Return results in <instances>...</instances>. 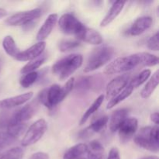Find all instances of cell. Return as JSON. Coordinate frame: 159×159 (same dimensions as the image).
Listing matches in <instances>:
<instances>
[{
  "label": "cell",
  "mask_w": 159,
  "mask_h": 159,
  "mask_svg": "<svg viewBox=\"0 0 159 159\" xmlns=\"http://www.w3.org/2000/svg\"><path fill=\"white\" fill-rule=\"evenodd\" d=\"M75 85V79L71 78L63 87L53 85L50 88L45 89L39 94L40 102L48 108L51 109L60 103L71 93Z\"/></svg>",
  "instance_id": "6da1fadb"
},
{
  "label": "cell",
  "mask_w": 159,
  "mask_h": 159,
  "mask_svg": "<svg viewBox=\"0 0 159 159\" xmlns=\"http://www.w3.org/2000/svg\"><path fill=\"white\" fill-rule=\"evenodd\" d=\"M63 159H104V148L97 141L78 144L65 152Z\"/></svg>",
  "instance_id": "7a4b0ae2"
},
{
  "label": "cell",
  "mask_w": 159,
  "mask_h": 159,
  "mask_svg": "<svg viewBox=\"0 0 159 159\" xmlns=\"http://www.w3.org/2000/svg\"><path fill=\"white\" fill-rule=\"evenodd\" d=\"M82 62L83 57L81 54H70L56 62L52 67V71L59 79L65 80L82 66Z\"/></svg>",
  "instance_id": "3957f363"
},
{
  "label": "cell",
  "mask_w": 159,
  "mask_h": 159,
  "mask_svg": "<svg viewBox=\"0 0 159 159\" xmlns=\"http://www.w3.org/2000/svg\"><path fill=\"white\" fill-rule=\"evenodd\" d=\"M115 54L114 48L110 46L100 47L95 49L89 57L84 68L85 72H90L101 68L110 61Z\"/></svg>",
  "instance_id": "277c9868"
},
{
  "label": "cell",
  "mask_w": 159,
  "mask_h": 159,
  "mask_svg": "<svg viewBox=\"0 0 159 159\" xmlns=\"http://www.w3.org/2000/svg\"><path fill=\"white\" fill-rule=\"evenodd\" d=\"M134 142L139 147L152 152L158 151V127H145L134 138Z\"/></svg>",
  "instance_id": "5b68a950"
},
{
  "label": "cell",
  "mask_w": 159,
  "mask_h": 159,
  "mask_svg": "<svg viewBox=\"0 0 159 159\" xmlns=\"http://www.w3.org/2000/svg\"><path fill=\"white\" fill-rule=\"evenodd\" d=\"M138 65H140V60L137 53L115 59L106 67L104 73L107 75L120 74L130 71Z\"/></svg>",
  "instance_id": "8992f818"
},
{
  "label": "cell",
  "mask_w": 159,
  "mask_h": 159,
  "mask_svg": "<svg viewBox=\"0 0 159 159\" xmlns=\"http://www.w3.org/2000/svg\"><path fill=\"white\" fill-rule=\"evenodd\" d=\"M47 129L48 124L43 119H40L34 122L26 130L22 141V145L23 147H28L36 144L44 135Z\"/></svg>",
  "instance_id": "52a82bcc"
},
{
  "label": "cell",
  "mask_w": 159,
  "mask_h": 159,
  "mask_svg": "<svg viewBox=\"0 0 159 159\" xmlns=\"http://www.w3.org/2000/svg\"><path fill=\"white\" fill-rule=\"evenodd\" d=\"M59 27L66 34L75 35L76 37L79 35L85 26L71 14H64L59 19Z\"/></svg>",
  "instance_id": "ba28073f"
},
{
  "label": "cell",
  "mask_w": 159,
  "mask_h": 159,
  "mask_svg": "<svg viewBox=\"0 0 159 159\" xmlns=\"http://www.w3.org/2000/svg\"><path fill=\"white\" fill-rule=\"evenodd\" d=\"M41 15V9H37L31 10L23 11V12H17L6 20V23L9 26H22V25H29L34 20L38 19Z\"/></svg>",
  "instance_id": "9c48e42d"
},
{
  "label": "cell",
  "mask_w": 159,
  "mask_h": 159,
  "mask_svg": "<svg viewBox=\"0 0 159 159\" xmlns=\"http://www.w3.org/2000/svg\"><path fill=\"white\" fill-rule=\"evenodd\" d=\"M103 79L99 75L92 76H85L82 77L75 83L74 86L76 90L79 92L93 91L98 92L102 89L103 85Z\"/></svg>",
  "instance_id": "30bf717a"
},
{
  "label": "cell",
  "mask_w": 159,
  "mask_h": 159,
  "mask_svg": "<svg viewBox=\"0 0 159 159\" xmlns=\"http://www.w3.org/2000/svg\"><path fill=\"white\" fill-rule=\"evenodd\" d=\"M130 81V76L127 74L121 75L114 78L110 81L106 89V97L107 99H112L118 93L124 89L127 86Z\"/></svg>",
  "instance_id": "8fae6325"
},
{
  "label": "cell",
  "mask_w": 159,
  "mask_h": 159,
  "mask_svg": "<svg viewBox=\"0 0 159 159\" xmlns=\"http://www.w3.org/2000/svg\"><path fill=\"white\" fill-rule=\"evenodd\" d=\"M138 127V121L136 118H127L119 128L120 141L127 142L136 133Z\"/></svg>",
  "instance_id": "7c38bea8"
},
{
  "label": "cell",
  "mask_w": 159,
  "mask_h": 159,
  "mask_svg": "<svg viewBox=\"0 0 159 159\" xmlns=\"http://www.w3.org/2000/svg\"><path fill=\"white\" fill-rule=\"evenodd\" d=\"M45 48H46L45 41H39L38 43L31 46L26 51H20V54L16 57V59L17 61H33L38 57L43 52Z\"/></svg>",
  "instance_id": "4fadbf2b"
},
{
  "label": "cell",
  "mask_w": 159,
  "mask_h": 159,
  "mask_svg": "<svg viewBox=\"0 0 159 159\" xmlns=\"http://www.w3.org/2000/svg\"><path fill=\"white\" fill-rule=\"evenodd\" d=\"M35 107L32 104H27V105L24 106L23 107L20 108V110L12 113L10 123H9V126L11 125V124H22L24 121L28 120L35 114Z\"/></svg>",
  "instance_id": "5bb4252c"
},
{
  "label": "cell",
  "mask_w": 159,
  "mask_h": 159,
  "mask_svg": "<svg viewBox=\"0 0 159 159\" xmlns=\"http://www.w3.org/2000/svg\"><path fill=\"white\" fill-rule=\"evenodd\" d=\"M33 95L34 93L32 92H29L24 94L2 99L0 100V110H9V109L23 105L33 97Z\"/></svg>",
  "instance_id": "9a60e30c"
},
{
  "label": "cell",
  "mask_w": 159,
  "mask_h": 159,
  "mask_svg": "<svg viewBox=\"0 0 159 159\" xmlns=\"http://www.w3.org/2000/svg\"><path fill=\"white\" fill-rule=\"evenodd\" d=\"M57 14L52 13L50 14L44 21L43 24L42 25L41 27L39 30L38 33L37 34V40L39 41H43V40L47 38L50 34L52 31L53 28L55 26L56 23L57 21Z\"/></svg>",
  "instance_id": "2e32d148"
},
{
  "label": "cell",
  "mask_w": 159,
  "mask_h": 159,
  "mask_svg": "<svg viewBox=\"0 0 159 159\" xmlns=\"http://www.w3.org/2000/svg\"><path fill=\"white\" fill-rule=\"evenodd\" d=\"M152 24V18L150 16H142L137 19L134 23L130 28V35L138 36L145 32L148 29L151 27Z\"/></svg>",
  "instance_id": "e0dca14e"
},
{
  "label": "cell",
  "mask_w": 159,
  "mask_h": 159,
  "mask_svg": "<svg viewBox=\"0 0 159 159\" xmlns=\"http://www.w3.org/2000/svg\"><path fill=\"white\" fill-rule=\"evenodd\" d=\"M77 38L79 40L93 45H99L102 42V37L99 32L93 29L86 27V26L84 27V29L79 34Z\"/></svg>",
  "instance_id": "ac0fdd59"
},
{
  "label": "cell",
  "mask_w": 159,
  "mask_h": 159,
  "mask_svg": "<svg viewBox=\"0 0 159 159\" xmlns=\"http://www.w3.org/2000/svg\"><path fill=\"white\" fill-rule=\"evenodd\" d=\"M128 115V110L120 109L113 112L110 119V130L111 132H116L125 121Z\"/></svg>",
  "instance_id": "d6986e66"
},
{
  "label": "cell",
  "mask_w": 159,
  "mask_h": 159,
  "mask_svg": "<svg viewBox=\"0 0 159 159\" xmlns=\"http://www.w3.org/2000/svg\"><path fill=\"white\" fill-rule=\"evenodd\" d=\"M124 5H125V2H114V3H113V6H111V8H110V9L109 10V12H107L106 16L104 17L103 20H102V22L100 23V26L103 27V26H107V25L111 23L118 16V15L120 13L123 8H124Z\"/></svg>",
  "instance_id": "ffe728a7"
},
{
  "label": "cell",
  "mask_w": 159,
  "mask_h": 159,
  "mask_svg": "<svg viewBox=\"0 0 159 159\" xmlns=\"http://www.w3.org/2000/svg\"><path fill=\"white\" fill-rule=\"evenodd\" d=\"M158 74V71H155V74L152 75V77L151 78L150 80L148 82V83L146 84L145 86H144V88H143V89L141 90V96L143 99H148V98L150 97L152 95V93H153L154 92H155V90L156 89L159 82Z\"/></svg>",
  "instance_id": "44dd1931"
},
{
  "label": "cell",
  "mask_w": 159,
  "mask_h": 159,
  "mask_svg": "<svg viewBox=\"0 0 159 159\" xmlns=\"http://www.w3.org/2000/svg\"><path fill=\"white\" fill-rule=\"evenodd\" d=\"M2 47L6 54L15 59L20 52V49L16 44L15 40L11 36H6L4 37L2 40Z\"/></svg>",
  "instance_id": "7402d4cb"
},
{
  "label": "cell",
  "mask_w": 159,
  "mask_h": 159,
  "mask_svg": "<svg viewBox=\"0 0 159 159\" xmlns=\"http://www.w3.org/2000/svg\"><path fill=\"white\" fill-rule=\"evenodd\" d=\"M108 121L109 118L107 116H102V117L95 120L86 130H84L85 131H83V133L85 134V135H89L93 133H99V132L103 130ZM85 135H83V137Z\"/></svg>",
  "instance_id": "603a6c76"
},
{
  "label": "cell",
  "mask_w": 159,
  "mask_h": 159,
  "mask_svg": "<svg viewBox=\"0 0 159 159\" xmlns=\"http://www.w3.org/2000/svg\"><path fill=\"white\" fill-rule=\"evenodd\" d=\"M133 90H134V89L132 88V87H130V85H127V86L126 87V88L124 89L123 91H121L120 93H118V94L116 95V96H114L113 99H110V102H109L108 104H107V108L108 109V110L109 109H112V108H113L115 106H116V105H118L119 103H120L122 101H124V99H127V97H129V96L131 95Z\"/></svg>",
  "instance_id": "cb8c5ba5"
},
{
  "label": "cell",
  "mask_w": 159,
  "mask_h": 159,
  "mask_svg": "<svg viewBox=\"0 0 159 159\" xmlns=\"http://www.w3.org/2000/svg\"><path fill=\"white\" fill-rule=\"evenodd\" d=\"M104 99V96L103 95H100L96 100L93 102V103L92 104L91 106L89 107V108L85 112V113L83 114L82 117L81 118L80 120V125H83L85 124V123L88 120L89 118L92 116L94 113H96L99 108L100 107V106L102 105V102H103Z\"/></svg>",
  "instance_id": "d4e9b609"
},
{
  "label": "cell",
  "mask_w": 159,
  "mask_h": 159,
  "mask_svg": "<svg viewBox=\"0 0 159 159\" xmlns=\"http://www.w3.org/2000/svg\"><path fill=\"white\" fill-rule=\"evenodd\" d=\"M151 73H152V71L150 69L144 70L141 73L130 79L128 85L133 89L138 88V86L142 85L144 82H145L149 79V77L151 76Z\"/></svg>",
  "instance_id": "484cf974"
},
{
  "label": "cell",
  "mask_w": 159,
  "mask_h": 159,
  "mask_svg": "<svg viewBox=\"0 0 159 159\" xmlns=\"http://www.w3.org/2000/svg\"><path fill=\"white\" fill-rule=\"evenodd\" d=\"M140 60V65L142 66H155L158 64V57L149 53H138Z\"/></svg>",
  "instance_id": "4316f807"
},
{
  "label": "cell",
  "mask_w": 159,
  "mask_h": 159,
  "mask_svg": "<svg viewBox=\"0 0 159 159\" xmlns=\"http://www.w3.org/2000/svg\"><path fill=\"white\" fill-rule=\"evenodd\" d=\"M44 61L45 57H39V58L37 59H34V60L30 61L29 63L25 65L22 68L20 72L23 73V74H28V73L35 71L36 69H37L39 67L41 66V65L44 62Z\"/></svg>",
  "instance_id": "83f0119b"
},
{
  "label": "cell",
  "mask_w": 159,
  "mask_h": 159,
  "mask_svg": "<svg viewBox=\"0 0 159 159\" xmlns=\"http://www.w3.org/2000/svg\"><path fill=\"white\" fill-rule=\"evenodd\" d=\"M16 140L17 138L11 135L7 130H0V150L13 144Z\"/></svg>",
  "instance_id": "f1b7e54d"
},
{
  "label": "cell",
  "mask_w": 159,
  "mask_h": 159,
  "mask_svg": "<svg viewBox=\"0 0 159 159\" xmlns=\"http://www.w3.org/2000/svg\"><path fill=\"white\" fill-rule=\"evenodd\" d=\"M23 156V150L20 147L12 148L1 153L0 159H22Z\"/></svg>",
  "instance_id": "f546056e"
},
{
  "label": "cell",
  "mask_w": 159,
  "mask_h": 159,
  "mask_svg": "<svg viewBox=\"0 0 159 159\" xmlns=\"http://www.w3.org/2000/svg\"><path fill=\"white\" fill-rule=\"evenodd\" d=\"M26 129V125L23 123L22 124H11L9 127L6 128V130L11 135H12L13 137H15L16 138L18 139L22 134L25 132Z\"/></svg>",
  "instance_id": "4dcf8cb0"
},
{
  "label": "cell",
  "mask_w": 159,
  "mask_h": 159,
  "mask_svg": "<svg viewBox=\"0 0 159 159\" xmlns=\"http://www.w3.org/2000/svg\"><path fill=\"white\" fill-rule=\"evenodd\" d=\"M38 76L39 73L37 71H33V72L26 74L20 79V85L23 88H29L37 80Z\"/></svg>",
  "instance_id": "1f68e13d"
},
{
  "label": "cell",
  "mask_w": 159,
  "mask_h": 159,
  "mask_svg": "<svg viewBox=\"0 0 159 159\" xmlns=\"http://www.w3.org/2000/svg\"><path fill=\"white\" fill-rule=\"evenodd\" d=\"M79 46H80V43L78 40H65L61 42L60 45H59V48H60V51H62V52H66V51L75 49Z\"/></svg>",
  "instance_id": "d6a6232c"
},
{
  "label": "cell",
  "mask_w": 159,
  "mask_h": 159,
  "mask_svg": "<svg viewBox=\"0 0 159 159\" xmlns=\"http://www.w3.org/2000/svg\"><path fill=\"white\" fill-rule=\"evenodd\" d=\"M11 115L12 113L9 112H2L0 113V130L6 129L10 123Z\"/></svg>",
  "instance_id": "836d02e7"
},
{
  "label": "cell",
  "mask_w": 159,
  "mask_h": 159,
  "mask_svg": "<svg viewBox=\"0 0 159 159\" xmlns=\"http://www.w3.org/2000/svg\"><path fill=\"white\" fill-rule=\"evenodd\" d=\"M148 47L149 49L152 51H158L159 49L158 45V33H155V35L152 36L150 39H149L148 42Z\"/></svg>",
  "instance_id": "e575fe53"
},
{
  "label": "cell",
  "mask_w": 159,
  "mask_h": 159,
  "mask_svg": "<svg viewBox=\"0 0 159 159\" xmlns=\"http://www.w3.org/2000/svg\"><path fill=\"white\" fill-rule=\"evenodd\" d=\"M107 159H120L119 150L116 148H113L109 153Z\"/></svg>",
  "instance_id": "d590c367"
},
{
  "label": "cell",
  "mask_w": 159,
  "mask_h": 159,
  "mask_svg": "<svg viewBox=\"0 0 159 159\" xmlns=\"http://www.w3.org/2000/svg\"><path fill=\"white\" fill-rule=\"evenodd\" d=\"M30 159H49V155L44 152H37L34 154Z\"/></svg>",
  "instance_id": "8d00e7d4"
},
{
  "label": "cell",
  "mask_w": 159,
  "mask_h": 159,
  "mask_svg": "<svg viewBox=\"0 0 159 159\" xmlns=\"http://www.w3.org/2000/svg\"><path fill=\"white\" fill-rule=\"evenodd\" d=\"M151 120L153 123H155L156 125H158L159 123V115L158 113H154L151 115Z\"/></svg>",
  "instance_id": "74e56055"
},
{
  "label": "cell",
  "mask_w": 159,
  "mask_h": 159,
  "mask_svg": "<svg viewBox=\"0 0 159 159\" xmlns=\"http://www.w3.org/2000/svg\"><path fill=\"white\" fill-rule=\"evenodd\" d=\"M6 14H7V12H6V9L0 8V19L2 18V17H4V16H6Z\"/></svg>",
  "instance_id": "f35d334b"
},
{
  "label": "cell",
  "mask_w": 159,
  "mask_h": 159,
  "mask_svg": "<svg viewBox=\"0 0 159 159\" xmlns=\"http://www.w3.org/2000/svg\"><path fill=\"white\" fill-rule=\"evenodd\" d=\"M141 159H158V157L156 156H148V157H144V158Z\"/></svg>",
  "instance_id": "ab89813d"
},
{
  "label": "cell",
  "mask_w": 159,
  "mask_h": 159,
  "mask_svg": "<svg viewBox=\"0 0 159 159\" xmlns=\"http://www.w3.org/2000/svg\"><path fill=\"white\" fill-rule=\"evenodd\" d=\"M3 66V61L0 58V71H2V68Z\"/></svg>",
  "instance_id": "60d3db41"
},
{
  "label": "cell",
  "mask_w": 159,
  "mask_h": 159,
  "mask_svg": "<svg viewBox=\"0 0 159 159\" xmlns=\"http://www.w3.org/2000/svg\"><path fill=\"white\" fill-rule=\"evenodd\" d=\"M1 153H2V152H1V150H0V155H1Z\"/></svg>",
  "instance_id": "b9f144b4"
}]
</instances>
